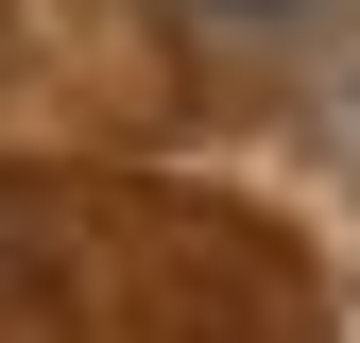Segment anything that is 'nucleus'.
I'll list each match as a JSON object with an SVG mask.
<instances>
[]
</instances>
